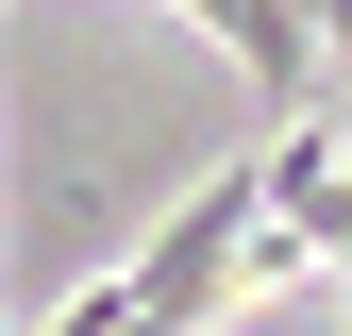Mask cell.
I'll return each mask as SVG.
<instances>
[{
  "instance_id": "obj_1",
  "label": "cell",
  "mask_w": 352,
  "mask_h": 336,
  "mask_svg": "<svg viewBox=\"0 0 352 336\" xmlns=\"http://www.w3.org/2000/svg\"><path fill=\"white\" fill-rule=\"evenodd\" d=\"M285 219V168L269 151H235L218 185H185L168 219L118 252L101 286H67L34 336H218V303H252V235Z\"/></svg>"
},
{
  "instance_id": "obj_2",
  "label": "cell",
  "mask_w": 352,
  "mask_h": 336,
  "mask_svg": "<svg viewBox=\"0 0 352 336\" xmlns=\"http://www.w3.org/2000/svg\"><path fill=\"white\" fill-rule=\"evenodd\" d=\"M319 34H336V67H352V0H319Z\"/></svg>"
}]
</instances>
